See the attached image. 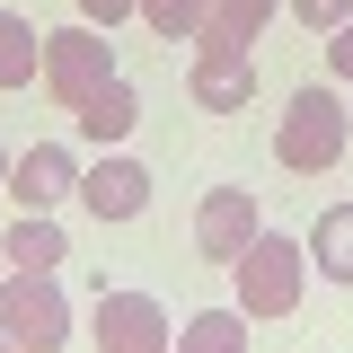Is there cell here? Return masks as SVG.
<instances>
[{"mask_svg": "<svg viewBox=\"0 0 353 353\" xmlns=\"http://www.w3.org/2000/svg\"><path fill=\"white\" fill-rule=\"evenodd\" d=\"M353 141V115L336 88H292V106H283V124H274V159L292 176H327L336 159H345Z\"/></svg>", "mask_w": 353, "mask_h": 353, "instance_id": "1", "label": "cell"}, {"mask_svg": "<svg viewBox=\"0 0 353 353\" xmlns=\"http://www.w3.org/2000/svg\"><path fill=\"white\" fill-rule=\"evenodd\" d=\"M230 283H239V309L248 318H292L301 309V283H309V239L256 230V248L230 265Z\"/></svg>", "mask_w": 353, "mask_h": 353, "instance_id": "2", "label": "cell"}, {"mask_svg": "<svg viewBox=\"0 0 353 353\" xmlns=\"http://www.w3.org/2000/svg\"><path fill=\"white\" fill-rule=\"evenodd\" d=\"M106 80H115V44H106V27L80 18V27H53V36H44V97H53V106L80 115Z\"/></svg>", "mask_w": 353, "mask_h": 353, "instance_id": "3", "label": "cell"}, {"mask_svg": "<svg viewBox=\"0 0 353 353\" xmlns=\"http://www.w3.org/2000/svg\"><path fill=\"white\" fill-rule=\"evenodd\" d=\"M0 336H9L18 353H62V336H71V301H62V283L9 265V283H0Z\"/></svg>", "mask_w": 353, "mask_h": 353, "instance_id": "4", "label": "cell"}, {"mask_svg": "<svg viewBox=\"0 0 353 353\" xmlns=\"http://www.w3.org/2000/svg\"><path fill=\"white\" fill-rule=\"evenodd\" d=\"M88 336H97V353H168V345H176L168 309L150 301V292H97Z\"/></svg>", "mask_w": 353, "mask_h": 353, "instance_id": "5", "label": "cell"}, {"mask_svg": "<svg viewBox=\"0 0 353 353\" xmlns=\"http://www.w3.org/2000/svg\"><path fill=\"white\" fill-rule=\"evenodd\" d=\"M185 97H194L203 115H248V97H256V53H248V44H194Z\"/></svg>", "mask_w": 353, "mask_h": 353, "instance_id": "6", "label": "cell"}, {"mask_svg": "<svg viewBox=\"0 0 353 353\" xmlns=\"http://www.w3.org/2000/svg\"><path fill=\"white\" fill-rule=\"evenodd\" d=\"M256 194H248V185H212V194H203V203H194V248H203V256L212 265H239L248 256V248H256Z\"/></svg>", "mask_w": 353, "mask_h": 353, "instance_id": "7", "label": "cell"}, {"mask_svg": "<svg viewBox=\"0 0 353 353\" xmlns=\"http://www.w3.org/2000/svg\"><path fill=\"white\" fill-rule=\"evenodd\" d=\"M0 194H18V212H53L62 194H80V159H71L62 141H36V150L9 159V185H0Z\"/></svg>", "mask_w": 353, "mask_h": 353, "instance_id": "8", "label": "cell"}, {"mask_svg": "<svg viewBox=\"0 0 353 353\" xmlns=\"http://www.w3.org/2000/svg\"><path fill=\"white\" fill-rule=\"evenodd\" d=\"M80 203H88L97 221H132L141 203H150V168L124 159V150H97V159L80 168Z\"/></svg>", "mask_w": 353, "mask_h": 353, "instance_id": "9", "label": "cell"}, {"mask_svg": "<svg viewBox=\"0 0 353 353\" xmlns=\"http://www.w3.org/2000/svg\"><path fill=\"white\" fill-rule=\"evenodd\" d=\"M0 256L18 265V274H53V265L71 256V239H62V221H53V212H18V221H9V239H0Z\"/></svg>", "mask_w": 353, "mask_h": 353, "instance_id": "10", "label": "cell"}, {"mask_svg": "<svg viewBox=\"0 0 353 353\" xmlns=\"http://www.w3.org/2000/svg\"><path fill=\"white\" fill-rule=\"evenodd\" d=\"M132 124H141V97H132V80L115 71V80H106V88H97V97L80 106V132L97 141V150H115V141H124Z\"/></svg>", "mask_w": 353, "mask_h": 353, "instance_id": "11", "label": "cell"}, {"mask_svg": "<svg viewBox=\"0 0 353 353\" xmlns=\"http://www.w3.org/2000/svg\"><path fill=\"white\" fill-rule=\"evenodd\" d=\"M248 327H256V318L239 301L230 309H194V318L176 327V353H248Z\"/></svg>", "mask_w": 353, "mask_h": 353, "instance_id": "12", "label": "cell"}, {"mask_svg": "<svg viewBox=\"0 0 353 353\" xmlns=\"http://www.w3.org/2000/svg\"><path fill=\"white\" fill-rule=\"evenodd\" d=\"M309 265L327 283H353V203H327V212L309 221Z\"/></svg>", "mask_w": 353, "mask_h": 353, "instance_id": "13", "label": "cell"}, {"mask_svg": "<svg viewBox=\"0 0 353 353\" xmlns=\"http://www.w3.org/2000/svg\"><path fill=\"white\" fill-rule=\"evenodd\" d=\"M27 80H44V36L18 9H0V88H27Z\"/></svg>", "mask_w": 353, "mask_h": 353, "instance_id": "14", "label": "cell"}, {"mask_svg": "<svg viewBox=\"0 0 353 353\" xmlns=\"http://www.w3.org/2000/svg\"><path fill=\"white\" fill-rule=\"evenodd\" d=\"M274 9H283V0H212V27H203L194 44H256Z\"/></svg>", "mask_w": 353, "mask_h": 353, "instance_id": "15", "label": "cell"}, {"mask_svg": "<svg viewBox=\"0 0 353 353\" xmlns=\"http://www.w3.org/2000/svg\"><path fill=\"white\" fill-rule=\"evenodd\" d=\"M141 27L159 44H194L203 27H212V0H141Z\"/></svg>", "mask_w": 353, "mask_h": 353, "instance_id": "16", "label": "cell"}, {"mask_svg": "<svg viewBox=\"0 0 353 353\" xmlns=\"http://www.w3.org/2000/svg\"><path fill=\"white\" fill-rule=\"evenodd\" d=\"M292 18H301L309 36H327V27H345V18H353V0H292Z\"/></svg>", "mask_w": 353, "mask_h": 353, "instance_id": "17", "label": "cell"}, {"mask_svg": "<svg viewBox=\"0 0 353 353\" xmlns=\"http://www.w3.org/2000/svg\"><path fill=\"white\" fill-rule=\"evenodd\" d=\"M80 18H88V27H106V36H115L124 18H141V0H80Z\"/></svg>", "mask_w": 353, "mask_h": 353, "instance_id": "18", "label": "cell"}, {"mask_svg": "<svg viewBox=\"0 0 353 353\" xmlns=\"http://www.w3.org/2000/svg\"><path fill=\"white\" fill-rule=\"evenodd\" d=\"M327 62H336V71L353 80V18H345V27H327Z\"/></svg>", "mask_w": 353, "mask_h": 353, "instance_id": "19", "label": "cell"}, {"mask_svg": "<svg viewBox=\"0 0 353 353\" xmlns=\"http://www.w3.org/2000/svg\"><path fill=\"white\" fill-rule=\"evenodd\" d=\"M9 159H18V150H0V185H9Z\"/></svg>", "mask_w": 353, "mask_h": 353, "instance_id": "20", "label": "cell"}, {"mask_svg": "<svg viewBox=\"0 0 353 353\" xmlns=\"http://www.w3.org/2000/svg\"><path fill=\"white\" fill-rule=\"evenodd\" d=\"M0 283H9V256H0Z\"/></svg>", "mask_w": 353, "mask_h": 353, "instance_id": "21", "label": "cell"}, {"mask_svg": "<svg viewBox=\"0 0 353 353\" xmlns=\"http://www.w3.org/2000/svg\"><path fill=\"white\" fill-rule=\"evenodd\" d=\"M0 353H18V345H9V336H0Z\"/></svg>", "mask_w": 353, "mask_h": 353, "instance_id": "22", "label": "cell"}]
</instances>
